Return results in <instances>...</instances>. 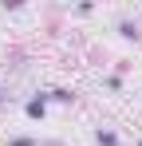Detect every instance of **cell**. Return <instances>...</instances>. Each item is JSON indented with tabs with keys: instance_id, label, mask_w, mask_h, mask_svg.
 I'll use <instances>...</instances> for the list:
<instances>
[{
	"instance_id": "6da1fadb",
	"label": "cell",
	"mask_w": 142,
	"mask_h": 146,
	"mask_svg": "<svg viewBox=\"0 0 142 146\" xmlns=\"http://www.w3.org/2000/svg\"><path fill=\"white\" fill-rule=\"evenodd\" d=\"M47 103H51V99H47V91H44V95H32L28 103H24V115H28L32 122L44 119V115H47Z\"/></svg>"
},
{
	"instance_id": "7a4b0ae2",
	"label": "cell",
	"mask_w": 142,
	"mask_h": 146,
	"mask_svg": "<svg viewBox=\"0 0 142 146\" xmlns=\"http://www.w3.org/2000/svg\"><path fill=\"white\" fill-rule=\"evenodd\" d=\"M118 36L122 40H138V24L134 20H118Z\"/></svg>"
},
{
	"instance_id": "3957f363",
	"label": "cell",
	"mask_w": 142,
	"mask_h": 146,
	"mask_svg": "<svg viewBox=\"0 0 142 146\" xmlns=\"http://www.w3.org/2000/svg\"><path fill=\"white\" fill-rule=\"evenodd\" d=\"M95 142L99 146H118V138H115V130H103V126H99V130H95Z\"/></svg>"
},
{
	"instance_id": "277c9868",
	"label": "cell",
	"mask_w": 142,
	"mask_h": 146,
	"mask_svg": "<svg viewBox=\"0 0 142 146\" xmlns=\"http://www.w3.org/2000/svg\"><path fill=\"white\" fill-rule=\"evenodd\" d=\"M47 99H55V103H71L75 95H71V91H63V87H55V91H47Z\"/></svg>"
},
{
	"instance_id": "5b68a950",
	"label": "cell",
	"mask_w": 142,
	"mask_h": 146,
	"mask_svg": "<svg viewBox=\"0 0 142 146\" xmlns=\"http://www.w3.org/2000/svg\"><path fill=\"white\" fill-rule=\"evenodd\" d=\"M8 146H40V142L28 138V134H16V138H8Z\"/></svg>"
},
{
	"instance_id": "8992f818",
	"label": "cell",
	"mask_w": 142,
	"mask_h": 146,
	"mask_svg": "<svg viewBox=\"0 0 142 146\" xmlns=\"http://www.w3.org/2000/svg\"><path fill=\"white\" fill-rule=\"evenodd\" d=\"M107 87H111V91H122V75H118V71L107 75Z\"/></svg>"
},
{
	"instance_id": "52a82bcc",
	"label": "cell",
	"mask_w": 142,
	"mask_h": 146,
	"mask_svg": "<svg viewBox=\"0 0 142 146\" xmlns=\"http://www.w3.org/2000/svg\"><path fill=\"white\" fill-rule=\"evenodd\" d=\"M138 146H142V138H138Z\"/></svg>"
}]
</instances>
